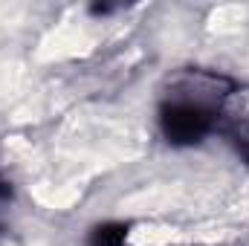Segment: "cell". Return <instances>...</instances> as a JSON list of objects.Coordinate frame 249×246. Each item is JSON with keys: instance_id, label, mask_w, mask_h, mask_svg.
<instances>
[{"instance_id": "6", "label": "cell", "mask_w": 249, "mask_h": 246, "mask_svg": "<svg viewBox=\"0 0 249 246\" xmlns=\"http://www.w3.org/2000/svg\"><path fill=\"white\" fill-rule=\"evenodd\" d=\"M197 246H214V244H197Z\"/></svg>"}, {"instance_id": "1", "label": "cell", "mask_w": 249, "mask_h": 246, "mask_svg": "<svg viewBox=\"0 0 249 246\" xmlns=\"http://www.w3.org/2000/svg\"><path fill=\"white\" fill-rule=\"evenodd\" d=\"M241 81L214 67H180L165 75L157 93L154 122L171 151H191L214 139L229 124V105Z\"/></svg>"}, {"instance_id": "3", "label": "cell", "mask_w": 249, "mask_h": 246, "mask_svg": "<svg viewBox=\"0 0 249 246\" xmlns=\"http://www.w3.org/2000/svg\"><path fill=\"white\" fill-rule=\"evenodd\" d=\"M223 136L229 139V145L235 148L238 159L249 168V119H229Z\"/></svg>"}, {"instance_id": "4", "label": "cell", "mask_w": 249, "mask_h": 246, "mask_svg": "<svg viewBox=\"0 0 249 246\" xmlns=\"http://www.w3.org/2000/svg\"><path fill=\"white\" fill-rule=\"evenodd\" d=\"M15 200V185H12V180L0 171V211L3 209H9V203Z\"/></svg>"}, {"instance_id": "5", "label": "cell", "mask_w": 249, "mask_h": 246, "mask_svg": "<svg viewBox=\"0 0 249 246\" xmlns=\"http://www.w3.org/2000/svg\"><path fill=\"white\" fill-rule=\"evenodd\" d=\"M110 12H116V6H107V3H93V6H90V15H102V18H105V15H110Z\"/></svg>"}, {"instance_id": "2", "label": "cell", "mask_w": 249, "mask_h": 246, "mask_svg": "<svg viewBox=\"0 0 249 246\" xmlns=\"http://www.w3.org/2000/svg\"><path fill=\"white\" fill-rule=\"evenodd\" d=\"M133 238V220H99L84 232V246H130Z\"/></svg>"}]
</instances>
